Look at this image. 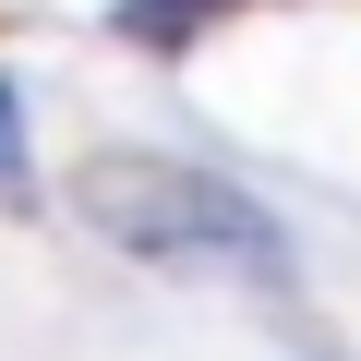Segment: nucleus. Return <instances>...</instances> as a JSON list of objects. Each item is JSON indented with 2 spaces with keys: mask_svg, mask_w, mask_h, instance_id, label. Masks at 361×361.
I'll use <instances>...</instances> for the list:
<instances>
[{
  "mask_svg": "<svg viewBox=\"0 0 361 361\" xmlns=\"http://www.w3.org/2000/svg\"><path fill=\"white\" fill-rule=\"evenodd\" d=\"M0 205H25V133H13V85H0Z\"/></svg>",
  "mask_w": 361,
  "mask_h": 361,
  "instance_id": "f03ea898",
  "label": "nucleus"
},
{
  "mask_svg": "<svg viewBox=\"0 0 361 361\" xmlns=\"http://www.w3.org/2000/svg\"><path fill=\"white\" fill-rule=\"evenodd\" d=\"M121 25H133V37H180V25H193V0H121Z\"/></svg>",
  "mask_w": 361,
  "mask_h": 361,
  "instance_id": "7ed1b4c3",
  "label": "nucleus"
},
{
  "mask_svg": "<svg viewBox=\"0 0 361 361\" xmlns=\"http://www.w3.org/2000/svg\"><path fill=\"white\" fill-rule=\"evenodd\" d=\"M73 217L133 253V265H169V277H277L289 241L253 193H229V180L180 169V157H85L73 169Z\"/></svg>",
  "mask_w": 361,
  "mask_h": 361,
  "instance_id": "f257e3e1",
  "label": "nucleus"
}]
</instances>
